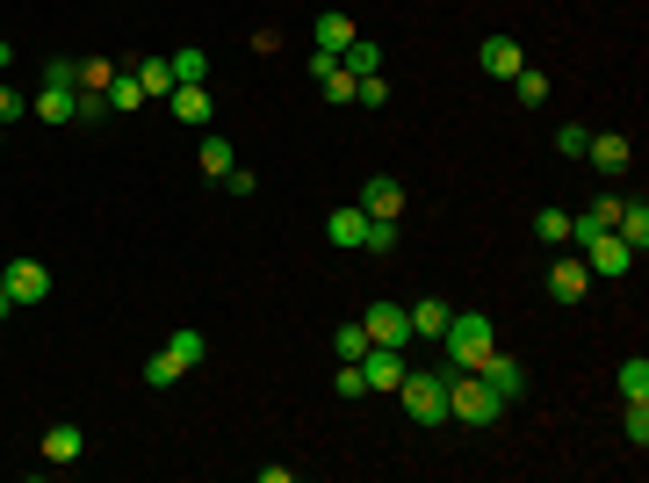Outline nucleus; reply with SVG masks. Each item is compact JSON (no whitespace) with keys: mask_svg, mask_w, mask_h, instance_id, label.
Wrapping results in <instances>:
<instances>
[{"mask_svg":"<svg viewBox=\"0 0 649 483\" xmlns=\"http://www.w3.org/2000/svg\"><path fill=\"white\" fill-rule=\"evenodd\" d=\"M130 72H137V87H145V102H152V94H173V66L167 58H130Z\"/></svg>","mask_w":649,"mask_h":483,"instance_id":"nucleus-20","label":"nucleus"},{"mask_svg":"<svg viewBox=\"0 0 649 483\" xmlns=\"http://www.w3.org/2000/svg\"><path fill=\"white\" fill-rule=\"evenodd\" d=\"M411 340H441V332H447V318H455V311H447V303H441V296H419V303H411Z\"/></svg>","mask_w":649,"mask_h":483,"instance_id":"nucleus-16","label":"nucleus"},{"mask_svg":"<svg viewBox=\"0 0 649 483\" xmlns=\"http://www.w3.org/2000/svg\"><path fill=\"white\" fill-rule=\"evenodd\" d=\"M584 159H592L599 173H620V166H628V138H620V130H592V145H584Z\"/></svg>","mask_w":649,"mask_h":483,"instance_id":"nucleus-17","label":"nucleus"},{"mask_svg":"<svg viewBox=\"0 0 649 483\" xmlns=\"http://www.w3.org/2000/svg\"><path fill=\"white\" fill-rule=\"evenodd\" d=\"M8 311H15V296H8V289H0V318H8Z\"/></svg>","mask_w":649,"mask_h":483,"instance_id":"nucleus-38","label":"nucleus"},{"mask_svg":"<svg viewBox=\"0 0 649 483\" xmlns=\"http://www.w3.org/2000/svg\"><path fill=\"white\" fill-rule=\"evenodd\" d=\"M44 80L52 87H80V58H44Z\"/></svg>","mask_w":649,"mask_h":483,"instance_id":"nucleus-32","label":"nucleus"},{"mask_svg":"<svg viewBox=\"0 0 649 483\" xmlns=\"http://www.w3.org/2000/svg\"><path fill=\"white\" fill-rule=\"evenodd\" d=\"M584 289H592V267H584V260H556V267H548V296H556V303H563V311H570V303H584Z\"/></svg>","mask_w":649,"mask_h":483,"instance_id":"nucleus-11","label":"nucleus"},{"mask_svg":"<svg viewBox=\"0 0 649 483\" xmlns=\"http://www.w3.org/2000/svg\"><path fill=\"white\" fill-rule=\"evenodd\" d=\"M361 209H368V225H405V181L368 173V181H361Z\"/></svg>","mask_w":649,"mask_h":483,"instance_id":"nucleus-4","label":"nucleus"},{"mask_svg":"<svg viewBox=\"0 0 649 483\" xmlns=\"http://www.w3.org/2000/svg\"><path fill=\"white\" fill-rule=\"evenodd\" d=\"M167 102H173V123H189V130L209 123V87H173Z\"/></svg>","mask_w":649,"mask_h":483,"instance_id":"nucleus-18","label":"nucleus"},{"mask_svg":"<svg viewBox=\"0 0 649 483\" xmlns=\"http://www.w3.org/2000/svg\"><path fill=\"white\" fill-rule=\"evenodd\" d=\"M310 44H318V51H332V58H340L346 44H354V22H346L340 8H324V15L310 22Z\"/></svg>","mask_w":649,"mask_h":483,"instance_id":"nucleus-14","label":"nucleus"},{"mask_svg":"<svg viewBox=\"0 0 649 483\" xmlns=\"http://www.w3.org/2000/svg\"><path fill=\"white\" fill-rule=\"evenodd\" d=\"M620 426H628V440H635V448H649V398H628Z\"/></svg>","mask_w":649,"mask_h":483,"instance_id":"nucleus-29","label":"nucleus"},{"mask_svg":"<svg viewBox=\"0 0 649 483\" xmlns=\"http://www.w3.org/2000/svg\"><path fill=\"white\" fill-rule=\"evenodd\" d=\"M109 108H145V87H137V72H130V66L109 72Z\"/></svg>","mask_w":649,"mask_h":483,"instance_id":"nucleus-23","label":"nucleus"},{"mask_svg":"<svg viewBox=\"0 0 649 483\" xmlns=\"http://www.w3.org/2000/svg\"><path fill=\"white\" fill-rule=\"evenodd\" d=\"M332 390H340L346 404H354V398H368V382H361V361H340V382H332Z\"/></svg>","mask_w":649,"mask_h":483,"instance_id":"nucleus-33","label":"nucleus"},{"mask_svg":"<svg viewBox=\"0 0 649 483\" xmlns=\"http://www.w3.org/2000/svg\"><path fill=\"white\" fill-rule=\"evenodd\" d=\"M361 382H368V398H390L405 382V346H368L361 354Z\"/></svg>","mask_w":649,"mask_h":483,"instance_id":"nucleus-6","label":"nucleus"},{"mask_svg":"<svg viewBox=\"0 0 649 483\" xmlns=\"http://www.w3.org/2000/svg\"><path fill=\"white\" fill-rule=\"evenodd\" d=\"M361 253H397V225H368V245Z\"/></svg>","mask_w":649,"mask_h":483,"instance_id":"nucleus-36","label":"nucleus"},{"mask_svg":"<svg viewBox=\"0 0 649 483\" xmlns=\"http://www.w3.org/2000/svg\"><path fill=\"white\" fill-rule=\"evenodd\" d=\"M324 239L340 245V253H361V245H368V209H361V203H340L332 217H324Z\"/></svg>","mask_w":649,"mask_h":483,"instance_id":"nucleus-10","label":"nucleus"},{"mask_svg":"<svg viewBox=\"0 0 649 483\" xmlns=\"http://www.w3.org/2000/svg\"><path fill=\"white\" fill-rule=\"evenodd\" d=\"M167 66H173V87H203L209 80V51H195V44H189V51H173Z\"/></svg>","mask_w":649,"mask_h":483,"instance_id":"nucleus-21","label":"nucleus"},{"mask_svg":"<svg viewBox=\"0 0 649 483\" xmlns=\"http://www.w3.org/2000/svg\"><path fill=\"white\" fill-rule=\"evenodd\" d=\"M584 267H592V275H606V281H620L635 267V253H628V239H620V231H592V239H584Z\"/></svg>","mask_w":649,"mask_h":483,"instance_id":"nucleus-5","label":"nucleus"},{"mask_svg":"<svg viewBox=\"0 0 649 483\" xmlns=\"http://www.w3.org/2000/svg\"><path fill=\"white\" fill-rule=\"evenodd\" d=\"M332 346H340V361H361V354H368V325H361V318H346V325L332 332Z\"/></svg>","mask_w":649,"mask_h":483,"instance_id":"nucleus-27","label":"nucleus"},{"mask_svg":"<svg viewBox=\"0 0 649 483\" xmlns=\"http://www.w3.org/2000/svg\"><path fill=\"white\" fill-rule=\"evenodd\" d=\"M361 325H368V346H411L405 303H368V311H361Z\"/></svg>","mask_w":649,"mask_h":483,"instance_id":"nucleus-8","label":"nucleus"},{"mask_svg":"<svg viewBox=\"0 0 649 483\" xmlns=\"http://www.w3.org/2000/svg\"><path fill=\"white\" fill-rule=\"evenodd\" d=\"M477 376L491 382V390H498V398H505V404H520V398H527V368H520L513 354H498V346H491V354H483V368H477Z\"/></svg>","mask_w":649,"mask_h":483,"instance_id":"nucleus-9","label":"nucleus"},{"mask_svg":"<svg viewBox=\"0 0 649 483\" xmlns=\"http://www.w3.org/2000/svg\"><path fill=\"white\" fill-rule=\"evenodd\" d=\"M354 102H361V108H383V102H390V87H383V72H368V80L354 87Z\"/></svg>","mask_w":649,"mask_h":483,"instance_id":"nucleus-34","label":"nucleus"},{"mask_svg":"<svg viewBox=\"0 0 649 483\" xmlns=\"http://www.w3.org/2000/svg\"><path fill=\"white\" fill-rule=\"evenodd\" d=\"M15 116H30V102H22V94H15V87H8V80H0V130H8V123H15Z\"/></svg>","mask_w":649,"mask_h":483,"instance_id":"nucleus-35","label":"nucleus"},{"mask_svg":"<svg viewBox=\"0 0 649 483\" xmlns=\"http://www.w3.org/2000/svg\"><path fill=\"white\" fill-rule=\"evenodd\" d=\"M397 398H405L411 426H447V368H405Z\"/></svg>","mask_w":649,"mask_h":483,"instance_id":"nucleus-3","label":"nucleus"},{"mask_svg":"<svg viewBox=\"0 0 649 483\" xmlns=\"http://www.w3.org/2000/svg\"><path fill=\"white\" fill-rule=\"evenodd\" d=\"M87 455V433L80 426H52L44 433V462H80Z\"/></svg>","mask_w":649,"mask_h":483,"instance_id":"nucleus-19","label":"nucleus"},{"mask_svg":"<svg viewBox=\"0 0 649 483\" xmlns=\"http://www.w3.org/2000/svg\"><path fill=\"white\" fill-rule=\"evenodd\" d=\"M447 418H455V426H469V433H483V426H498V418H505V398H498L483 376L447 368Z\"/></svg>","mask_w":649,"mask_h":483,"instance_id":"nucleus-1","label":"nucleus"},{"mask_svg":"<svg viewBox=\"0 0 649 483\" xmlns=\"http://www.w3.org/2000/svg\"><path fill=\"white\" fill-rule=\"evenodd\" d=\"M620 398H649V361H642V354L620 361Z\"/></svg>","mask_w":649,"mask_h":483,"instance_id":"nucleus-28","label":"nucleus"},{"mask_svg":"<svg viewBox=\"0 0 649 483\" xmlns=\"http://www.w3.org/2000/svg\"><path fill=\"white\" fill-rule=\"evenodd\" d=\"M30 116L58 130V123H72V116H80V94H72V87H52V80H44V94L30 102Z\"/></svg>","mask_w":649,"mask_h":483,"instance_id":"nucleus-13","label":"nucleus"},{"mask_svg":"<svg viewBox=\"0 0 649 483\" xmlns=\"http://www.w3.org/2000/svg\"><path fill=\"white\" fill-rule=\"evenodd\" d=\"M614 231H620V239H628V253L642 260V245H649V203H642V195H628V203H620Z\"/></svg>","mask_w":649,"mask_h":483,"instance_id":"nucleus-15","label":"nucleus"},{"mask_svg":"<svg viewBox=\"0 0 649 483\" xmlns=\"http://www.w3.org/2000/svg\"><path fill=\"white\" fill-rule=\"evenodd\" d=\"M513 94H520V108H542V102H548V72L520 66V72H513Z\"/></svg>","mask_w":649,"mask_h":483,"instance_id":"nucleus-24","label":"nucleus"},{"mask_svg":"<svg viewBox=\"0 0 649 483\" xmlns=\"http://www.w3.org/2000/svg\"><path fill=\"white\" fill-rule=\"evenodd\" d=\"M491 346H498V332H491V318H483V311H455V318H447V332H441L447 368H462V376H477Z\"/></svg>","mask_w":649,"mask_h":483,"instance_id":"nucleus-2","label":"nucleus"},{"mask_svg":"<svg viewBox=\"0 0 649 483\" xmlns=\"http://www.w3.org/2000/svg\"><path fill=\"white\" fill-rule=\"evenodd\" d=\"M8 66H15V44H8V36H0V72H8Z\"/></svg>","mask_w":649,"mask_h":483,"instance_id":"nucleus-37","label":"nucleus"},{"mask_svg":"<svg viewBox=\"0 0 649 483\" xmlns=\"http://www.w3.org/2000/svg\"><path fill=\"white\" fill-rule=\"evenodd\" d=\"M72 94H80V116L72 123H109L116 116V108H109V87H72Z\"/></svg>","mask_w":649,"mask_h":483,"instance_id":"nucleus-26","label":"nucleus"},{"mask_svg":"<svg viewBox=\"0 0 649 483\" xmlns=\"http://www.w3.org/2000/svg\"><path fill=\"white\" fill-rule=\"evenodd\" d=\"M318 87H324V102H340V108H346V102H354V87H361V80H354L346 66H332V72H324Z\"/></svg>","mask_w":649,"mask_h":483,"instance_id":"nucleus-30","label":"nucleus"},{"mask_svg":"<svg viewBox=\"0 0 649 483\" xmlns=\"http://www.w3.org/2000/svg\"><path fill=\"white\" fill-rule=\"evenodd\" d=\"M584 145H592L584 123H563V130H556V152H563V159H584Z\"/></svg>","mask_w":649,"mask_h":483,"instance_id":"nucleus-31","label":"nucleus"},{"mask_svg":"<svg viewBox=\"0 0 649 483\" xmlns=\"http://www.w3.org/2000/svg\"><path fill=\"white\" fill-rule=\"evenodd\" d=\"M195 159H203V173H209V181H224V173L239 166V159H231V138H203V152H195Z\"/></svg>","mask_w":649,"mask_h":483,"instance_id":"nucleus-25","label":"nucleus"},{"mask_svg":"<svg viewBox=\"0 0 649 483\" xmlns=\"http://www.w3.org/2000/svg\"><path fill=\"white\" fill-rule=\"evenodd\" d=\"M534 239L542 245H570V209H556V203L534 209Z\"/></svg>","mask_w":649,"mask_h":483,"instance_id":"nucleus-22","label":"nucleus"},{"mask_svg":"<svg viewBox=\"0 0 649 483\" xmlns=\"http://www.w3.org/2000/svg\"><path fill=\"white\" fill-rule=\"evenodd\" d=\"M0 289L15 296V311H22V303H44V296H52V267H44V260H8Z\"/></svg>","mask_w":649,"mask_h":483,"instance_id":"nucleus-7","label":"nucleus"},{"mask_svg":"<svg viewBox=\"0 0 649 483\" xmlns=\"http://www.w3.org/2000/svg\"><path fill=\"white\" fill-rule=\"evenodd\" d=\"M477 66L491 72V80H513V72L527 66V51H520V36H483V51H477Z\"/></svg>","mask_w":649,"mask_h":483,"instance_id":"nucleus-12","label":"nucleus"}]
</instances>
